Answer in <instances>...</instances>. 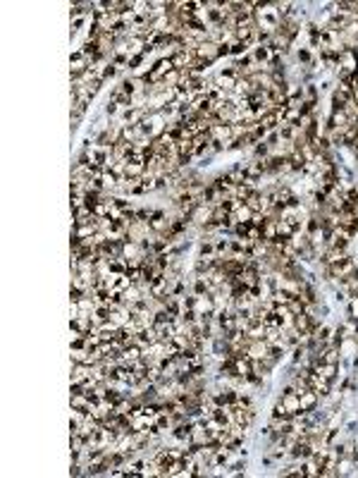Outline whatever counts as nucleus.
<instances>
[{"mask_svg":"<svg viewBox=\"0 0 358 478\" xmlns=\"http://www.w3.org/2000/svg\"><path fill=\"white\" fill-rule=\"evenodd\" d=\"M253 191H256V189H253L251 184H246V182H244V184H236V187H234V191H232V199H236V201H241V204H246V201H248V196H251Z\"/></svg>","mask_w":358,"mask_h":478,"instance_id":"6e6552de","label":"nucleus"},{"mask_svg":"<svg viewBox=\"0 0 358 478\" xmlns=\"http://www.w3.org/2000/svg\"><path fill=\"white\" fill-rule=\"evenodd\" d=\"M196 57H201V60H206V62H215L218 57H220V46L213 41H203L198 43V48H196Z\"/></svg>","mask_w":358,"mask_h":478,"instance_id":"f03ea898","label":"nucleus"},{"mask_svg":"<svg viewBox=\"0 0 358 478\" xmlns=\"http://www.w3.org/2000/svg\"><path fill=\"white\" fill-rule=\"evenodd\" d=\"M349 318L358 320V297H351V299H349Z\"/></svg>","mask_w":358,"mask_h":478,"instance_id":"2eb2a0df","label":"nucleus"},{"mask_svg":"<svg viewBox=\"0 0 358 478\" xmlns=\"http://www.w3.org/2000/svg\"><path fill=\"white\" fill-rule=\"evenodd\" d=\"M294 232H296V230L291 227L287 220H277V237H279V239H289Z\"/></svg>","mask_w":358,"mask_h":478,"instance_id":"ddd939ff","label":"nucleus"},{"mask_svg":"<svg viewBox=\"0 0 358 478\" xmlns=\"http://www.w3.org/2000/svg\"><path fill=\"white\" fill-rule=\"evenodd\" d=\"M91 407V399H89V395L84 392V395H72V409H82L86 411Z\"/></svg>","mask_w":358,"mask_h":478,"instance_id":"f8f14e48","label":"nucleus"},{"mask_svg":"<svg viewBox=\"0 0 358 478\" xmlns=\"http://www.w3.org/2000/svg\"><path fill=\"white\" fill-rule=\"evenodd\" d=\"M170 225H172V218L163 213V211H153L151 220H148V227H151V232L155 234H165L170 230Z\"/></svg>","mask_w":358,"mask_h":478,"instance_id":"f257e3e1","label":"nucleus"},{"mask_svg":"<svg viewBox=\"0 0 358 478\" xmlns=\"http://www.w3.org/2000/svg\"><path fill=\"white\" fill-rule=\"evenodd\" d=\"M251 218H253V211H251V208H248L246 204L239 206V208L234 211V215H232L234 225H236V222H251Z\"/></svg>","mask_w":358,"mask_h":478,"instance_id":"9d476101","label":"nucleus"},{"mask_svg":"<svg viewBox=\"0 0 358 478\" xmlns=\"http://www.w3.org/2000/svg\"><path fill=\"white\" fill-rule=\"evenodd\" d=\"M299 60H301V62H308V60H311V51H299Z\"/></svg>","mask_w":358,"mask_h":478,"instance_id":"a211bd4d","label":"nucleus"},{"mask_svg":"<svg viewBox=\"0 0 358 478\" xmlns=\"http://www.w3.org/2000/svg\"><path fill=\"white\" fill-rule=\"evenodd\" d=\"M346 127H351V117L346 115V110H334L330 117V129L332 132H344Z\"/></svg>","mask_w":358,"mask_h":478,"instance_id":"0eeeda50","label":"nucleus"},{"mask_svg":"<svg viewBox=\"0 0 358 478\" xmlns=\"http://www.w3.org/2000/svg\"><path fill=\"white\" fill-rule=\"evenodd\" d=\"M299 402H301V411H308V414H313L317 409V402H320V395H317L315 390H303L301 395H299Z\"/></svg>","mask_w":358,"mask_h":478,"instance_id":"423d86ee","label":"nucleus"},{"mask_svg":"<svg viewBox=\"0 0 358 478\" xmlns=\"http://www.w3.org/2000/svg\"><path fill=\"white\" fill-rule=\"evenodd\" d=\"M268 352H270V344H268L265 340H251L248 342L246 356L251 359V361H261V359L268 356Z\"/></svg>","mask_w":358,"mask_h":478,"instance_id":"7ed1b4c3","label":"nucleus"},{"mask_svg":"<svg viewBox=\"0 0 358 478\" xmlns=\"http://www.w3.org/2000/svg\"><path fill=\"white\" fill-rule=\"evenodd\" d=\"M213 208H215V206H210V204H198L196 206V211L191 213V220L196 222V225L206 227L208 222L213 220Z\"/></svg>","mask_w":358,"mask_h":478,"instance_id":"39448f33","label":"nucleus"},{"mask_svg":"<svg viewBox=\"0 0 358 478\" xmlns=\"http://www.w3.org/2000/svg\"><path fill=\"white\" fill-rule=\"evenodd\" d=\"M339 67H344V72H349V74L358 72V53L354 48H344L339 53Z\"/></svg>","mask_w":358,"mask_h":478,"instance_id":"20e7f679","label":"nucleus"},{"mask_svg":"<svg viewBox=\"0 0 358 478\" xmlns=\"http://www.w3.org/2000/svg\"><path fill=\"white\" fill-rule=\"evenodd\" d=\"M351 149L356 151V156H358V134H356V139H354V144H351Z\"/></svg>","mask_w":358,"mask_h":478,"instance_id":"6ab92c4d","label":"nucleus"},{"mask_svg":"<svg viewBox=\"0 0 358 478\" xmlns=\"http://www.w3.org/2000/svg\"><path fill=\"white\" fill-rule=\"evenodd\" d=\"M256 156H258V158H268V156H270V146H268L265 141H258V144H256Z\"/></svg>","mask_w":358,"mask_h":478,"instance_id":"dca6fc26","label":"nucleus"},{"mask_svg":"<svg viewBox=\"0 0 358 478\" xmlns=\"http://www.w3.org/2000/svg\"><path fill=\"white\" fill-rule=\"evenodd\" d=\"M277 239V220H268L263 225V242H275Z\"/></svg>","mask_w":358,"mask_h":478,"instance_id":"9b49d317","label":"nucleus"},{"mask_svg":"<svg viewBox=\"0 0 358 478\" xmlns=\"http://www.w3.org/2000/svg\"><path fill=\"white\" fill-rule=\"evenodd\" d=\"M339 421H342V416H339V414H334V416H332V421L327 424V428H337V425H339Z\"/></svg>","mask_w":358,"mask_h":478,"instance_id":"f3484780","label":"nucleus"},{"mask_svg":"<svg viewBox=\"0 0 358 478\" xmlns=\"http://www.w3.org/2000/svg\"><path fill=\"white\" fill-rule=\"evenodd\" d=\"M287 309H289V311H291V314H294V316H301V314H306V311H308V306H306V304H303V301L299 299V297H294V299H289V304H287Z\"/></svg>","mask_w":358,"mask_h":478,"instance_id":"4468645a","label":"nucleus"},{"mask_svg":"<svg viewBox=\"0 0 358 478\" xmlns=\"http://www.w3.org/2000/svg\"><path fill=\"white\" fill-rule=\"evenodd\" d=\"M146 172V163H138V160H127V175L124 177H143Z\"/></svg>","mask_w":358,"mask_h":478,"instance_id":"1a4fd4ad","label":"nucleus"}]
</instances>
